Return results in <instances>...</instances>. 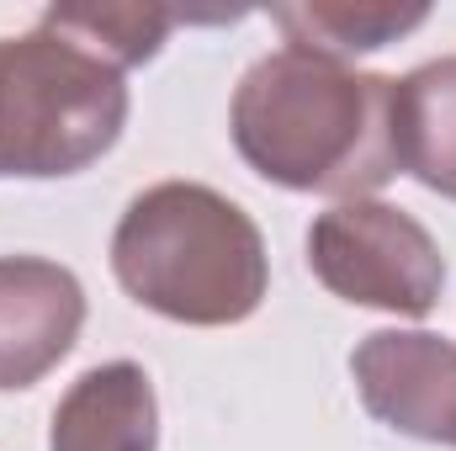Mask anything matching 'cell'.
Here are the masks:
<instances>
[{
    "mask_svg": "<svg viewBox=\"0 0 456 451\" xmlns=\"http://www.w3.org/2000/svg\"><path fill=\"white\" fill-rule=\"evenodd\" d=\"M228 127L244 165L287 192L355 202L398 176L393 80L308 48L255 59L233 91Z\"/></svg>",
    "mask_w": 456,
    "mask_h": 451,
    "instance_id": "cell-1",
    "label": "cell"
},
{
    "mask_svg": "<svg viewBox=\"0 0 456 451\" xmlns=\"http://www.w3.org/2000/svg\"><path fill=\"white\" fill-rule=\"evenodd\" d=\"M393 154L398 170L456 202V53L393 80Z\"/></svg>",
    "mask_w": 456,
    "mask_h": 451,
    "instance_id": "cell-8",
    "label": "cell"
},
{
    "mask_svg": "<svg viewBox=\"0 0 456 451\" xmlns=\"http://www.w3.org/2000/svg\"><path fill=\"white\" fill-rule=\"evenodd\" d=\"M371 420L398 436L456 447V345L430 330H377L350 356Z\"/></svg>",
    "mask_w": 456,
    "mask_h": 451,
    "instance_id": "cell-5",
    "label": "cell"
},
{
    "mask_svg": "<svg viewBox=\"0 0 456 451\" xmlns=\"http://www.w3.org/2000/svg\"><path fill=\"white\" fill-rule=\"evenodd\" d=\"M175 21L181 16L165 5H48L43 11V27L80 43L86 53H96L112 70H133L154 59Z\"/></svg>",
    "mask_w": 456,
    "mask_h": 451,
    "instance_id": "cell-10",
    "label": "cell"
},
{
    "mask_svg": "<svg viewBox=\"0 0 456 451\" xmlns=\"http://www.w3.org/2000/svg\"><path fill=\"white\" fill-rule=\"evenodd\" d=\"M271 21L287 32V48H308L324 59H350L398 43L403 32L430 21V5H350V0H303L276 5Z\"/></svg>",
    "mask_w": 456,
    "mask_h": 451,
    "instance_id": "cell-9",
    "label": "cell"
},
{
    "mask_svg": "<svg viewBox=\"0 0 456 451\" xmlns=\"http://www.w3.org/2000/svg\"><path fill=\"white\" fill-rule=\"evenodd\" d=\"M159 404L154 382L133 361L91 366L53 409L48 451H154Z\"/></svg>",
    "mask_w": 456,
    "mask_h": 451,
    "instance_id": "cell-7",
    "label": "cell"
},
{
    "mask_svg": "<svg viewBox=\"0 0 456 451\" xmlns=\"http://www.w3.org/2000/svg\"><path fill=\"white\" fill-rule=\"evenodd\" d=\"M122 122V70L43 21L27 37H0V176H75L112 149Z\"/></svg>",
    "mask_w": 456,
    "mask_h": 451,
    "instance_id": "cell-3",
    "label": "cell"
},
{
    "mask_svg": "<svg viewBox=\"0 0 456 451\" xmlns=\"http://www.w3.org/2000/svg\"><path fill=\"white\" fill-rule=\"evenodd\" d=\"M308 266L335 298L403 319H425L446 287V260L430 228L377 197L319 213L308 228Z\"/></svg>",
    "mask_w": 456,
    "mask_h": 451,
    "instance_id": "cell-4",
    "label": "cell"
},
{
    "mask_svg": "<svg viewBox=\"0 0 456 451\" xmlns=\"http://www.w3.org/2000/svg\"><path fill=\"white\" fill-rule=\"evenodd\" d=\"M112 271L133 303L197 330L249 319L271 287L255 218L202 181L138 192L112 234Z\"/></svg>",
    "mask_w": 456,
    "mask_h": 451,
    "instance_id": "cell-2",
    "label": "cell"
},
{
    "mask_svg": "<svg viewBox=\"0 0 456 451\" xmlns=\"http://www.w3.org/2000/svg\"><path fill=\"white\" fill-rule=\"evenodd\" d=\"M86 287L43 255H0V393L48 377L80 340Z\"/></svg>",
    "mask_w": 456,
    "mask_h": 451,
    "instance_id": "cell-6",
    "label": "cell"
}]
</instances>
